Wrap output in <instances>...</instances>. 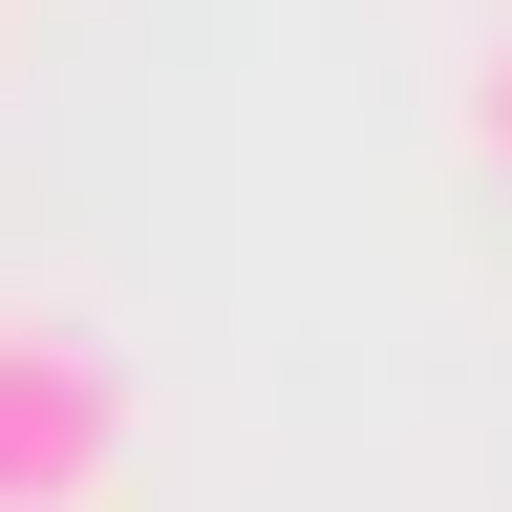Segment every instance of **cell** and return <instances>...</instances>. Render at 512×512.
<instances>
[{"label":"cell","mask_w":512,"mask_h":512,"mask_svg":"<svg viewBox=\"0 0 512 512\" xmlns=\"http://www.w3.org/2000/svg\"><path fill=\"white\" fill-rule=\"evenodd\" d=\"M128 470V363L86 320H22L0 299V512H86Z\"/></svg>","instance_id":"cell-1"},{"label":"cell","mask_w":512,"mask_h":512,"mask_svg":"<svg viewBox=\"0 0 512 512\" xmlns=\"http://www.w3.org/2000/svg\"><path fill=\"white\" fill-rule=\"evenodd\" d=\"M470 150L512 171V22H491V64H470Z\"/></svg>","instance_id":"cell-2"}]
</instances>
